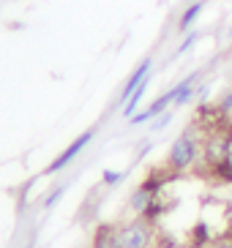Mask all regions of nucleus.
<instances>
[{"instance_id": "3", "label": "nucleus", "mask_w": 232, "mask_h": 248, "mask_svg": "<svg viewBox=\"0 0 232 248\" xmlns=\"http://www.w3.org/2000/svg\"><path fill=\"white\" fill-rule=\"evenodd\" d=\"M93 137H96V131H93V128H90V131H85V134H80V137L74 139L71 145L66 147L63 153H60L58 158L52 161V164H50L47 169H44V172H47V175H55V172H60V169H66V167H68V164H71L74 158H77V155L82 153V150H85L87 145H90V139H93Z\"/></svg>"}, {"instance_id": "11", "label": "nucleus", "mask_w": 232, "mask_h": 248, "mask_svg": "<svg viewBox=\"0 0 232 248\" xmlns=\"http://www.w3.org/2000/svg\"><path fill=\"white\" fill-rule=\"evenodd\" d=\"M101 180L107 183V186H117V183L123 180V172H115V169H104Z\"/></svg>"}, {"instance_id": "7", "label": "nucleus", "mask_w": 232, "mask_h": 248, "mask_svg": "<svg viewBox=\"0 0 232 248\" xmlns=\"http://www.w3.org/2000/svg\"><path fill=\"white\" fill-rule=\"evenodd\" d=\"M202 11H205V0H197V3H191V6L181 14V19H178V30H181V33H186V30H189L191 25L199 19V14H202Z\"/></svg>"}, {"instance_id": "5", "label": "nucleus", "mask_w": 232, "mask_h": 248, "mask_svg": "<svg viewBox=\"0 0 232 248\" xmlns=\"http://www.w3.org/2000/svg\"><path fill=\"white\" fill-rule=\"evenodd\" d=\"M197 79H199V74H189L186 79H181L178 85H175V104H172V107H186V104L194 98V95H197L194 82Z\"/></svg>"}, {"instance_id": "12", "label": "nucleus", "mask_w": 232, "mask_h": 248, "mask_svg": "<svg viewBox=\"0 0 232 248\" xmlns=\"http://www.w3.org/2000/svg\"><path fill=\"white\" fill-rule=\"evenodd\" d=\"M169 120H172V112H164V115H159L150 123V128H153V131H161V128H167V125H169Z\"/></svg>"}, {"instance_id": "15", "label": "nucleus", "mask_w": 232, "mask_h": 248, "mask_svg": "<svg viewBox=\"0 0 232 248\" xmlns=\"http://www.w3.org/2000/svg\"><path fill=\"white\" fill-rule=\"evenodd\" d=\"M227 52H230V55H232V41H230V49H227Z\"/></svg>"}, {"instance_id": "14", "label": "nucleus", "mask_w": 232, "mask_h": 248, "mask_svg": "<svg viewBox=\"0 0 232 248\" xmlns=\"http://www.w3.org/2000/svg\"><path fill=\"white\" fill-rule=\"evenodd\" d=\"M60 194H63V186H60V188H55V191L50 194V197H47V202H44V207H52V204H55V202L60 199Z\"/></svg>"}, {"instance_id": "6", "label": "nucleus", "mask_w": 232, "mask_h": 248, "mask_svg": "<svg viewBox=\"0 0 232 248\" xmlns=\"http://www.w3.org/2000/svg\"><path fill=\"white\" fill-rule=\"evenodd\" d=\"M93 248H120L115 226H109V224L99 226V232L93 234Z\"/></svg>"}, {"instance_id": "16", "label": "nucleus", "mask_w": 232, "mask_h": 248, "mask_svg": "<svg viewBox=\"0 0 232 248\" xmlns=\"http://www.w3.org/2000/svg\"><path fill=\"white\" fill-rule=\"evenodd\" d=\"M28 248H30V246H28Z\"/></svg>"}, {"instance_id": "8", "label": "nucleus", "mask_w": 232, "mask_h": 248, "mask_svg": "<svg viewBox=\"0 0 232 248\" xmlns=\"http://www.w3.org/2000/svg\"><path fill=\"white\" fill-rule=\"evenodd\" d=\"M153 199H156V194H150L148 188H142V186H139V188L134 191V194H131L129 204H131V210H134V213H139V216H142V213H145L148 207H150Z\"/></svg>"}, {"instance_id": "10", "label": "nucleus", "mask_w": 232, "mask_h": 248, "mask_svg": "<svg viewBox=\"0 0 232 248\" xmlns=\"http://www.w3.org/2000/svg\"><path fill=\"white\" fill-rule=\"evenodd\" d=\"M216 109L221 112L224 117H232V90H227L221 98H218V104H216Z\"/></svg>"}, {"instance_id": "1", "label": "nucleus", "mask_w": 232, "mask_h": 248, "mask_svg": "<svg viewBox=\"0 0 232 248\" xmlns=\"http://www.w3.org/2000/svg\"><path fill=\"white\" fill-rule=\"evenodd\" d=\"M202 125L191 123L189 128L183 134H178L175 137V142L169 145V153H167V164L164 167L172 169L175 175H183L186 169L197 167L199 164V158H202Z\"/></svg>"}, {"instance_id": "13", "label": "nucleus", "mask_w": 232, "mask_h": 248, "mask_svg": "<svg viewBox=\"0 0 232 248\" xmlns=\"http://www.w3.org/2000/svg\"><path fill=\"white\" fill-rule=\"evenodd\" d=\"M197 38H199V36H197V33H189V36H186V41H183V44L178 46V55H183V52H189L191 46L197 44Z\"/></svg>"}, {"instance_id": "2", "label": "nucleus", "mask_w": 232, "mask_h": 248, "mask_svg": "<svg viewBox=\"0 0 232 248\" xmlns=\"http://www.w3.org/2000/svg\"><path fill=\"white\" fill-rule=\"evenodd\" d=\"M153 237H156L153 234V224L145 221L142 216L123 226H117V243H120V248H150Z\"/></svg>"}, {"instance_id": "4", "label": "nucleus", "mask_w": 232, "mask_h": 248, "mask_svg": "<svg viewBox=\"0 0 232 248\" xmlns=\"http://www.w3.org/2000/svg\"><path fill=\"white\" fill-rule=\"evenodd\" d=\"M150 68H153V60L150 58H145L142 60V63H139L137 68H134V71H131V77L129 79H126V85H123V90H120V95H117V101L120 104H126L131 98V93H134V90L139 88V85H142V82L148 79V77H150Z\"/></svg>"}, {"instance_id": "9", "label": "nucleus", "mask_w": 232, "mask_h": 248, "mask_svg": "<svg viewBox=\"0 0 232 248\" xmlns=\"http://www.w3.org/2000/svg\"><path fill=\"white\" fill-rule=\"evenodd\" d=\"M148 85H150V77H148V79L142 82V85H139V88L134 90V93H131V98H129V101L123 104V117H134V115H137V107H139V101L145 98Z\"/></svg>"}]
</instances>
